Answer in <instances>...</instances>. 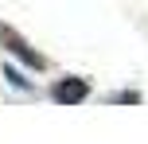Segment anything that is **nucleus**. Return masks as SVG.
Returning a JSON list of instances; mask_svg holds the SVG:
<instances>
[{
  "label": "nucleus",
  "mask_w": 148,
  "mask_h": 144,
  "mask_svg": "<svg viewBox=\"0 0 148 144\" xmlns=\"http://www.w3.org/2000/svg\"><path fill=\"white\" fill-rule=\"evenodd\" d=\"M0 39H4V47H8V51L16 55V59H23V62H27L31 70H43V66H47V59H43V55H35V51H31V47L23 43L20 35H12L8 27H0Z\"/></svg>",
  "instance_id": "f257e3e1"
},
{
  "label": "nucleus",
  "mask_w": 148,
  "mask_h": 144,
  "mask_svg": "<svg viewBox=\"0 0 148 144\" xmlns=\"http://www.w3.org/2000/svg\"><path fill=\"white\" fill-rule=\"evenodd\" d=\"M86 93H90L86 78H62V82L55 86V101H59V105H78V101H86Z\"/></svg>",
  "instance_id": "f03ea898"
},
{
  "label": "nucleus",
  "mask_w": 148,
  "mask_h": 144,
  "mask_svg": "<svg viewBox=\"0 0 148 144\" xmlns=\"http://www.w3.org/2000/svg\"><path fill=\"white\" fill-rule=\"evenodd\" d=\"M4 78H8V82H12V86H16V90H20V86H23V90H27V78H20V74H16V70H12V66H8V70H4Z\"/></svg>",
  "instance_id": "7ed1b4c3"
}]
</instances>
